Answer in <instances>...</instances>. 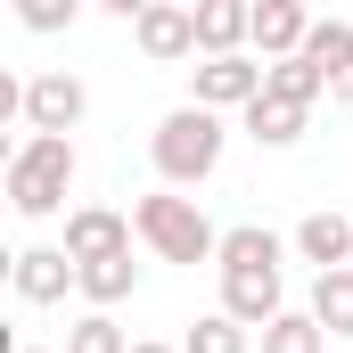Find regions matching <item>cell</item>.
Segmentation results:
<instances>
[{
  "label": "cell",
  "instance_id": "obj_1",
  "mask_svg": "<svg viewBox=\"0 0 353 353\" xmlns=\"http://www.w3.org/2000/svg\"><path fill=\"white\" fill-rule=\"evenodd\" d=\"M66 189H74V140H66V132H33V140L8 157V205H17L25 222L58 214Z\"/></svg>",
  "mask_w": 353,
  "mask_h": 353
},
{
  "label": "cell",
  "instance_id": "obj_2",
  "mask_svg": "<svg viewBox=\"0 0 353 353\" xmlns=\"http://www.w3.org/2000/svg\"><path fill=\"white\" fill-rule=\"evenodd\" d=\"M157 173L173 181V189H189V181H205L214 165H222V107H173L165 123H157Z\"/></svg>",
  "mask_w": 353,
  "mask_h": 353
},
{
  "label": "cell",
  "instance_id": "obj_3",
  "mask_svg": "<svg viewBox=\"0 0 353 353\" xmlns=\"http://www.w3.org/2000/svg\"><path fill=\"white\" fill-rule=\"evenodd\" d=\"M132 230H140L165 263H214V255H222V230H214L189 197H173V189L140 197V205H132Z\"/></svg>",
  "mask_w": 353,
  "mask_h": 353
},
{
  "label": "cell",
  "instance_id": "obj_4",
  "mask_svg": "<svg viewBox=\"0 0 353 353\" xmlns=\"http://www.w3.org/2000/svg\"><path fill=\"white\" fill-rule=\"evenodd\" d=\"M132 33H140V58H148V66L197 58V8H189V0H157L148 17H132Z\"/></svg>",
  "mask_w": 353,
  "mask_h": 353
},
{
  "label": "cell",
  "instance_id": "obj_5",
  "mask_svg": "<svg viewBox=\"0 0 353 353\" xmlns=\"http://www.w3.org/2000/svg\"><path fill=\"white\" fill-rule=\"evenodd\" d=\"M83 107H90V90L74 83V74H33L25 83V132H74L83 123Z\"/></svg>",
  "mask_w": 353,
  "mask_h": 353
},
{
  "label": "cell",
  "instance_id": "obj_6",
  "mask_svg": "<svg viewBox=\"0 0 353 353\" xmlns=\"http://www.w3.org/2000/svg\"><path fill=\"white\" fill-rule=\"evenodd\" d=\"M8 279H17L25 304H66V288H83V263H74L66 247H25V255L8 263Z\"/></svg>",
  "mask_w": 353,
  "mask_h": 353
},
{
  "label": "cell",
  "instance_id": "obj_7",
  "mask_svg": "<svg viewBox=\"0 0 353 353\" xmlns=\"http://www.w3.org/2000/svg\"><path fill=\"white\" fill-rule=\"evenodd\" d=\"M222 312H239L247 329H263L288 312V288H279V263H247V271H222Z\"/></svg>",
  "mask_w": 353,
  "mask_h": 353
},
{
  "label": "cell",
  "instance_id": "obj_8",
  "mask_svg": "<svg viewBox=\"0 0 353 353\" xmlns=\"http://www.w3.org/2000/svg\"><path fill=\"white\" fill-rule=\"evenodd\" d=\"M123 247H132V222H123L115 205H74V214H66V255H74V263L123 255Z\"/></svg>",
  "mask_w": 353,
  "mask_h": 353
},
{
  "label": "cell",
  "instance_id": "obj_9",
  "mask_svg": "<svg viewBox=\"0 0 353 353\" xmlns=\"http://www.w3.org/2000/svg\"><path fill=\"white\" fill-rule=\"evenodd\" d=\"M197 74V107H247V99H263V66L255 58H205V66H189Z\"/></svg>",
  "mask_w": 353,
  "mask_h": 353
},
{
  "label": "cell",
  "instance_id": "obj_10",
  "mask_svg": "<svg viewBox=\"0 0 353 353\" xmlns=\"http://www.w3.org/2000/svg\"><path fill=\"white\" fill-rule=\"evenodd\" d=\"M312 33V0H255V50L263 58H296Z\"/></svg>",
  "mask_w": 353,
  "mask_h": 353
},
{
  "label": "cell",
  "instance_id": "obj_11",
  "mask_svg": "<svg viewBox=\"0 0 353 353\" xmlns=\"http://www.w3.org/2000/svg\"><path fill=\"white\" fill-rule=\"evenodd\" d=\"M239 41H255V0H205L197 8V50L205 58H230Z\"/></svg>",
  "mask_w": 353,
  "mask_h": 353
},
{
  "label": "cell",
  "instance_id": "obj_12",
  "mask_svg": "<svg viewBox=\"0 0 353 353\" xmlns=\"http://www.w3.org/2000/svg\"><path fill=\"white\" fill-rule=\"evenodd\" d=\"M296 255L321 263V271H337L353 255V214H304V222H296Z\"/></svg>",
  "mask_w": 353,
  "mask_h": 353
},
{
  "label": "cell",
  "instance_id": "obj_13",
  "mask_svg": "<svg viewBox=\"0 0 353 353\" xmlns=\"http://www.w3.org/2000/svg\"><path fill=\"white\" fill-rule=\"evenodd\" d=\"M263 90H271V99H296V107H312V99L329 90V74H321V66L296 50V58H263Z\"/></svg>",
  "mask_w": 353,
  "mask_h": 353
},
{
  "label": "cell",
  "instance_id": "obj_14",
  "mask_svg": "<svg viewBox=\"0 0 353 353\" xmlns=\"http://www.w3.org/2000/svg\"><path fill=\"white\" fill-rule=\"evenodd\" d=\"M312 312H321L329 337H353V263H337V271L312 279Z\"/></svg>",
  "mask_w": 353,
  "mask_h": 353
},
{
  "label": "cell",
  "instance_id": "obj_15",
  "mask_svg": "<svg viewBox=\"0 0 353 353\" xmlns=\"http://www.w3.org/2000/svg\"><path fill=\"white\" fill-rule=\"evenodd\" d=\"M247 132H255V140H263V148H288V140H296V132H304V107H296V99H247Z\"/></svg>",
  "mask_w": 353,
  "mask_h": 353
},
{
  "label": "cell",
  "instance_id": "obj_16",
  "mask_svg": "<svg viewBox=\"0 0 353 353\" xmlns=\"http://www.w3.org/2000/svg\"><path fill=\"white\" fill-rule=\"evenodd\" d=\"M132 288H140V263H132V247H123V255H99V263H83V296H90V304H123Z\"/></svg>",
  "mask_w": 353,
  "mask_h": 353
},
{
  "label": "cell",
  "instance_id": "obj_17",
  "mask_svg": "<svg viewBox=\"0 0 353 353\" xmlns=\"http://www.w3.org/2000/svg\"><path fill=\"white\" fill-rule=\"evenodd\" d=\"M263 353H329L321 312H279V321H263Z\"/></svg>",
  "mask_w": 353,
  "mask_h": 353
},
{
  "label": "cell",
  "instance_id": "obj_18",
  "mask_svg": "<svg viewBox=\"0 0 353 353\" xmlns=\"http://www.w3.org/2000/svg\"><path fill=\"white\" fill-rule=\"evenodd\" d=\"M181 353H255V337H247L239 312H205V321L181 337Z\"/></svg>",
  "mask_w": 353,
  "mask_h": 353
},
{
  "label": "cell",
  "instance_id": "obj_19",
  "mask_svg": "<svg viewBox=\"0 0 353 353\" xmlns=\"http://www.w3.org/2000/svg\"><path fill=\"white\" fill-rule=\"evenodd\" d=\"M222 271H247V263H279V239H271L263 222H239V230H222Z\"/></svg>",
  "mask_w": 353,
  "mask_h": 353
},
{
  "label": "cell",
  "instance_id": "obj_20",
  "mask_svg": "<svg viewBox=\"0 0 353 353\" xmlns=\"http://www.w3.org/2000/svg\"><path fill=\"white\" fill-rule=\"evenodd\" d=\"M304 58H312V66L337 83V74L353 66V25H312V33H304Z\"/></svg>",
  "mask_w": 353,
  "mask_h": 353
},
{
  "label": "cell",
  "instance_id": "obj_21",
  "mask_svg": "<svg viewBox=\"0 0 353 353\" xmlns=\"http://www.w3.org/2000/svg\"><path fill=\"white\" fill-rule=\"evenodd\" d=\"M66 353H132V337H123V329L107 321V304H99V312H83V321L66 329Z\"/></svg>",
  "mask_w": 353,
  "mask_h": 353
},
{
  "label": "cell",
  "instance_id": "obj_22",
  "mask_svg": "<svg viewBox=\"0 0 353 353\" xmlns=\"http://www.w3.org/2000/svg\"><path fill=\"white\" fill-rule=\"evenodd\" d=\"M83 17V0H17V25L25 33H66Z\"/></svg>",
  "mask_w": 353,
  "mask_h": 353
},
{
  "label": "cell",
  "instance_id": "obj_23",
  "mask_svg": "<svg viewBox=\"0 0 353 353\" xmlns=\"http://www.w3.org/2000/svg\"><path fill=\"white\" fill-rule=\"evenodd\" d=\"M99 8H115V17H123V25H132V17H148V8H157V0H99Z\"/></svg>",
  "mask_w": 353,
  "mask_h": 353
},
{
  "label": "cell",
  "instance_id": "obj_24",
  "mask_svg": "<svg viewBox=\"0 0 353 353\" xmlns=\"http://www.w3.org/2000/svg\"><path fill=\"white\" fill-rule=\"evenodd\" d=\"M337 99H353V66H345V74H337Z\"/></svg>",
  "mask_w": 353,
  "mask_h": 353
},
{
  "label": "cell",
  "instance_id": "obj_25",
  "mask_svg": "<svg viewBox=\"0 0 353 353\" xmlns=\"http://www.w3.org/2000/svg\"><path fill=\"white\" fill-rule=\"evenodd\" d=\"M132 353H181V345H132Z\"/></svg>",
  "mask_w": 353,
  "mask_h": 353
},
{
  "label": "cell",
  "instance_id": "obj_26",
  "mask_svg": "<svg viewBox=\"0 0 353 353\" xmlns=\"http://www.w3.org/2000/svg\"><path fill=\"white\" fill-rule=\"evenodd\" d=\"M17 353H41V345H17Z\"/></svg>",
  "mask_w": 353,
  "mask_h": 353
},
{
  "label": "cell",
  "instance_id": "obj_27",
  "mask_svg": "<svg viewBox=\"0 0 353 353\" xmlns=\"http://www.w3.org/2000/svg\"><path fill=\"white\" fill-rule=\"evenodd\" d=\"M189 8H205V0H189Z\"/></svg>",
  "mask_w": 353,
  "mask_h": 353
}]
</instances>
